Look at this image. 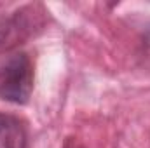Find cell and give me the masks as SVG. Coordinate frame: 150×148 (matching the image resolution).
Instances as JSON below:
<instances>
[{
  "instance_id": "cell-2",
  "label": "cell",
  "mask_w": 150,
  "mask_h": 148,
  "mask_svg": "<svg viewBox=\"0 0 150 148\" xmlns=\"http://www.w3.org/2000/svg\"><path fill=\"white\" fill-rule=\"evenodd\" d=\"M37 5H28L12 12L11 16L0 18V52L11 51L23 44L33 35L35 28L42 26L40 14L44 12H37Z\"/></svg>"
},
{
  "instance_id": "cell-1",
  "label": "cell",
  "mask_w": 150,
  "mask_h": 148,
  "mask_svg": "<svg viewBox=\"0 0 150 148\" xmlns=\"http://www.w3.org/2000/svg\"><path fill=\"white\" fill-rule=\"evenodd\" d=\"M33 91V65L25 52H16L0 66V98L23 105Z\"/></svg>"
},
{
  "instance_id": "cell-3",
  "label": "cell",
  "mask_w": 150,
  "mask_h": 148,
  "mask_svg": "<svg viewBox=\"0 0 150 148\" xmlns=\"http://www.w3.org/2000/svg\"><path fill=\"white\" fill-rule=\"evenodd\" d=\"M0 148H28L23 122L9 113H0Z\"/></svg>"
}]
</instances>
